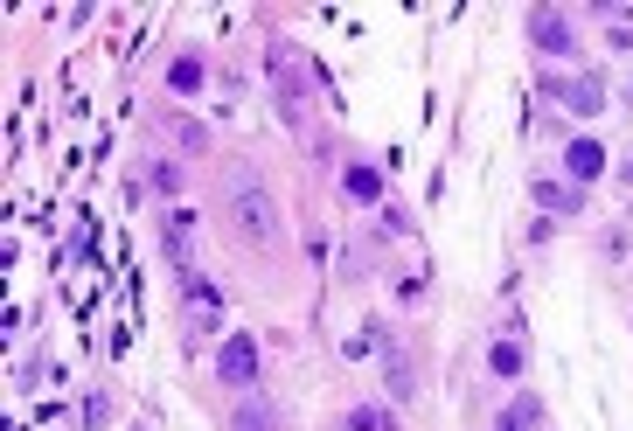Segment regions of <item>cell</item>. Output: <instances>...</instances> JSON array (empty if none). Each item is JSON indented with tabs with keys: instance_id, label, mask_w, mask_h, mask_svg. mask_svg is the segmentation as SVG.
<instances>
[{
	"instance_id": "cell-8",
	"label": "cell",
	"mask_w": 633,
	"mask_h": 431,
	"mask_svg": "<svg viewBox=\"0 0 633 431\" xmlns=\"http://www.w3.org/2000/svg\"><path fill=\"white\" fill-rule=\"evenodd\" d=\"M564 167H571L578 181H592V174L606 167V146H599V140H571V153H564Z\"/></svg>"
},
{
	"instance_id": "cell-11",
	"label": "cell",
	"mask_w": 633,
	"mask_h": 431,
	"mask_svg": "<svg viewBox=\"0 0 633 431\" xmlns=\"http://www.w3.org/2000/svg\"><path fill=\"white\" fill-rule=\"evenodd\" d=\"M167 133H174V146H181V153H209V133H202L195 119H167Z\"/></svg>"
},
{
	"instance_id": "cell-2",
	"label": "cell",
	"mask_w": 633,
	"mask_h": 431,
	"mask_svg": "<svg viewBox=\"0 0 633 431\" xmlns=\"http://www.w3.org/2000/svg\"><path fill=\"white\" fill-rule=\"evenodd\" d=\"M265 70H272V91H279V112H286V126H300V112H307V77H300V56H293V42H272V49H265Z\"/></svg>"
},
{
	"instance_id": "cell-14",
	"label": "cell",
	"mask_w": 633,
	"mask_h": 431,
	"mask_svg": "<svg viewBox=\"0 0 633 431\" xmlns=\"http://www.w3.org/2000/svg\"><path fill=\"white\" fill-rule=\"evenodd\" d=\"M167 77H174V91H195V84H202V63H195V56H181Z\"/></svg>"
},
{
	"instance_id": "cell-1",
	"label": "cell",
	"mask_w": 633,
	"mask_h": 431,
	"mask_svg": "<svg viewBox=\"0 0 633 431\" xmlns=\"http://www.w3.org/2000/svg\"><path fill=\"white\" fill-rule=\"evenodd\" d=\"M230 223H237L251 244H272V237H279V202H272L251 174H237V181H230Z\"/></svg>"
},
{
	"instance_id": "cell-12",
	"label": "cell",
	"mask_w": 633,
	"mask_h": 431,
	"mask_svg": "<svg viewBox=\"0 0 633 431\" xmlns=\"http://www.w3.org/2000/svg\"><path fill=\"white\" fill-rule=\"evenodd\" d=\"M487 369H494V376H522V348H515V341H494V348H487Z\"/></svg>"
},
{
	"instance_id": "cell-6",
	"label": "cell",
	"mask_w": 633,
	"mask_h": 431,
	"mask_svg": "<svg viewBox=\"0 0 633 431\" xmlns=\"http://www.w3.org/2000/svg\"><path fill=\"white\" fill-rule=\"evenodd\" d=\"M230 431H286V425H279V411H272L265 397H244V404L230 411Z\"/></svg>"
},
{
	"instance_id": "cell-5",
	"label": "cell",
	"mask_w": 633,
	"mask_h": 431,
	"mask_svg": "<svg viewBox=\"0 0 633 431\" xmlns=\"http://www.w3.org/2000/svg\"><path fill=\"white\" fill-rule=\"evenodd\" d=\"M529 195H536V209H557V216H578V209H585V202H578V188H564V181H550V174H543V181H529Z\"/></svg>"
},
{
	"instance_id": "cell-4",
	"label": "cell",
	"mask_w": 633,
	"mask_h": 431,
	"mask_svg": "<svg viewBox=\"0 0 633 431\" xmlns=\"http://www.w3.org/2000/svg\"><path fill=\"white\" fill-rule=\"evenodd\" d=\"M529 42H536L543 56H564V49H571V21L550 14V7H536V14H529Z\"/></svg>"
},
{
	"instance_id": "cell-3",
	"label": "cell",
	"mask_w": 633,
	"mask_h": 431,
	"mask_svg": "<svg viewBox=\"0 0 633 431\" xmlns=\"http://www.w3.org/2000/svg\"><path fill=\"white\" fill-rule=\"evenodd\" d=\"M216 376H223L230 390H251V383H258V341H251V334H230L223 355H216Z\"/></svg>"
},
{
	"instance_id": "cell-10",
	"label": "cell",
	"mask_w": 633,
	"mask_h": 431,
	"mask_svg": "<svg viewBox=\"0 0 633 431\" xmlns=\"http://www.w3.org/2000/svg\"><path fill=\"white\" fill-rule=\"evenodd\" d=\"M341 188H348L355 202H376V195H383V174H376V167H348V174H341Z\"/></svg>"
},
{
	"instance_id": "cell-9",
	"label": "cell",
	"mask_w": 633,
	"mask_h": 431,
	"mask_svg": "<svg viewBox=\"0 0 633 431\" xmlns=\"http://www.w3.org/2000/svg\"><path fill=\"white\" fill-rule=\"evenodd\" d=\"M383 376H390V397H411L418 383H411V355L404 348H383Z\"/></svg>"
},
{
	"instance_id": "cell-13",
	"label": "cell",
	"mask_w": 633,
	"mask_h": 431,
	"mask_svg": "<svg viewBox=\"0 0 633 431\" xmlns=\"http://www.w3.org/2000/svg\"><path fill=\"white\" fill-rule=\"evenodd\" d=\"M348 431H390V411H376V404H355V411H348Z\"/></svg>"
},
{
	"instance_id": "cell-15",
	"label": "cell",
	"mask_w": 633,
	"mask_h": 431,
	"mask_svg": "<svg viewBox=\"0 0 633 431\" xmlns=\"http://www.w3.org/2000/svg\"><path fill=\"white\" fill-rule=\"evenodd\" d=\"M494 431H522V425H515V418H501V425H494Z\"/></svg>"
},
{
	"instance_id": "cell-7",
	"label": "cell",
	"mask_w": 633,
	"mask_h": 431,
	"mask_svg": "<svg viewBox=\"0 0 633 431\" xmlns=\"http://www.w3.org/2000/svg\"><path fill=\"white\" fill-rule=\"evenodd\" d=\"M564 105H571L578 119H592V112H606V84H599V77H578V84L564 91Z\"/></svg>"
}]
</instances>
